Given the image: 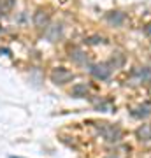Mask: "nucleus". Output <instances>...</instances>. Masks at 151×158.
Segmentation results:
<instances>
[{
    "mask_svg": "<svg viewBox=\"0 0 151 158\" xmlns=\"http://www.w3.org/2000/svg\"><path fill=\"white\" fill-rule=\"evenodd\" d=\"M34 23L37 25V27H44L46 23H48V14L42 11L39 12H35V16H34Z\"/></svg>",
    "mask_w": 151,
    "mask_h": 158,
    "instance_id": "obj_7",
    "label": "nucleus"
},
{
    "mask_svg": "<svg viewBox=\"0 0 151 158\" xmlns=\"http://www.w3.org/2000/svg\"><path fill=\"white\" fill-rule=\"evenodd\" d=\"M106 158H118V156H114V155H109V156H106Z\"/></svg>",
    "mask_w": 151,
    "mask_h": 158,
    "instance_id": "obj_12",
    "label": "nucleus"
},
{
    "mask_svg": "<svg viewBox=\"0 0 151 158\" xmlns=\"http://www.w3.org/2000/svg\"><path fill=\"white\" fill-rule=\"evenodd\" d=\"M72 97H78V98H81V97H86V93H88V88H86V85H76L72 88Z\"/></svg>",
    "mask_w": 151,
    "mask_h": 158,
    "instance_id": "obj_6",
    "label": "nucleus"
},
{
    "mask_svg": "<svg viewBox=\"0 0 151 158\" xmlns=\"http://www.w3.org/2000/svg\"><path fill=\"white\" fill-rule=\"evenodd\" d=\"M90 44H97V42H102V39H99V37H91V39H88Z\"/></svg>",
    "mask_w": 151,
    "mask_h": 158,
    "instance_id": "obj_10",
    "label": "nucleus"
},
{
    "mask_svg": "<svg viewBox=\"0 0 151 158\" xmlns=\"http://www.w3.org/2000/svg\"><path fill=\"white\" fill-rule=\"evenodd\" d=\"M146 32H148V34L151 35V25H149V27H148V28H146Z\"/></svg>",
    "mask_w": 151,
    "mask_h": 158,
    "instance_id": "obj_11",
    "label": "nucleus"
},
{
    "mask_svg": "<svg viewBox=\"0 0 151 158\" xmlns=\"http://www.w3.org/2000/svg\"><path fill=\"white\" fill-rule=\"evenodd\" d=\"M70 58H72L74 62H78V63H81L84 60V56H83V53H81V51L79 49H76L74 51V55H70Z\"/></svg>",
    "mask_w": 151,
    "mask_h": 158,
    "instance_id": "obj_9",
    "label": "nucleus"
},
{
    "mask_svg": "<svg viewBox=\"0 0 151 158\" xmlns=\"http://www.w3.org/2000/svg\"><path fill=\"white\" fill-rule=\"evenodd\" d=\"M11 158H19V156H11Z\"/></svg>",
    "mask_w": 151,
    "mask_h": 158,
    "instance_id": "obj_13",
    "label": "nucleus"
},
{
    "mask_svg": "<svg viewBox=\"0 0 151 158\" xmlns=\"http://www.w3.org/2000/svg\"><path fill=\"white\" fill-rule=\"evenodd\" d=\"M111 70L112 69H109V65H106V63H102V65H91L90 67V72L93 74V77L100 79V81L109 77L111 76Z\"/></svg>",
    "mask_w": 151,
    "mask_h": 158,
    "instance_id": "obj_3",
    "label": "nucleus"
},
{
    "mask_svg": "<svg viewBox=\"0 0 151 158\" xmlns=\"http://www.w3.org/2000/svg\"><path fill=\"white\" fill-rule=\"evenodd\" d=\"M70 79H72V72H69L67 69H63V67L55 69L53 74H51V81H53L55 85H63V83H67Z\"/></svg>",
    "mask_w": 151,
    "mask_h": 158,
    "instance_id": "obj_1",
    "label": "nucleus"
},
{
    "mask_svg": "<svg viewBox=\"0 0 151 158\" xmlns=\"http://www.w3.org/2000/svg\"><path fill=\"white\" fill-rule=\"evenodd\" d=\"M107 21L118 27V25H121V23L125 21V16L120 14V12H111V14H107Z\"/></svg>",
    "mask_w": 151,
    "mask_h": 158,
    "instance_id": "obj_5",
    "label": "nucleus"
},
{
    "mask_svg": "<svg viewBox=\"0 0 151 158\" xmlns=\"http://www.w3.org/2000/svg\"><path fill=\"white\" fill-rule=\"evenodd\" d=\"M100 134L111 142L121 139V130L118 128V127H114V125H104V127L100 128Z\"/></svg>",
    "mask_w": 151,
    "mask_h": 158,
    "instance_id": "obj_2",
    "label": "nucleus"
},
{
    "mask_svg": "<svg viewBox=\"0 0 151 158\" xmlns=\"http://www.w3.org/2000/svg\"><path fill=\"white\" fill-rule=\"evenodd\" d=\"M137 111H139V113H132L135 118H141V116H148V114H151V104H146V106L139 107Z\"/></svg>",
    "mask_w": 151,
    "mask_h": 158,
    "instance_id": "obj_8",
    "label": "nucleus"
},
{
    "mask_svg": "<svg viewBox=\"0 0 151 158\" xmlns=\"http://www.w3.org/2000/svg\"><path fill=\"white\" fill-rule=\"evenodd\" d=\"M137 135L141 141H151V125H142L137 130Z\"/></svg>",
    "mask_w": 151,
    "mask_h": 158,
    "instance_id": "obj_4",
    "label": "nucleus"
}]
</instances>
